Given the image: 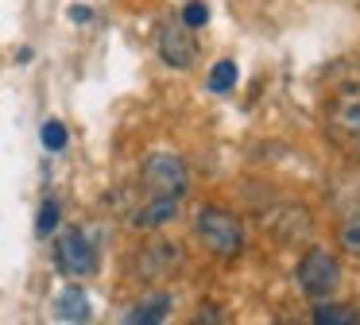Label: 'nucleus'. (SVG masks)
<instances>
[{
	"mask_svg": "<svg viewBox=\"0 0 360 325\" xmlns=\"http://www.w3.org/2000/svg\"><path fill=\"white\" fill-rule=\"evenodd\" d=\"M314 321H318V325H360V314L352 306H341V302H326V298H321V306L314 310Z\"/></svg>",
	"mask_w": 360,
	"mask_h": 325,
	"instance_id": "nucleus-10",
	"label": "nucleus"
},
{
	"mask_svg": "<svg viewBox=\"0 0 360 325\" xmlns=\"http://www.w3.org/2000/svg\"><path fill=\"white\" fill-rule=\"evenodd\" d=\"M70 20L86 23V20H89V8H70Z\"/></svg>",
	"mask_w": 360,
	"mask_h": 325,
	"instance_id": "nucleus-16",
	"label": "nucleus"
},
{
	"mask_svg": "<svg viewBox=\"0 0 360 325\" xmlns=\"http://www.w3.org/2000/svg\"><path fill=\"white\" fill-rule=\"evenodd\" d=\"M341 248L349 255H360V213H352L349 221L341 224Z\"/></svg>",
	"mask_w": 360,
	"mask_h": 325,
	"instance_id": "nucleus-12",
	"label": "nucleus"
},
{
	"mask_svg": "<svg viewBox=\"0 0 360 325\" xmlns=\"http://www.w3.org/2000/svg\"><path fill=\"white\" fill-rule=\"evenodd\" d=\"M43 144H47V151H63L66 147V128L58 120H47L43 124Z\"/></svg>",
	"mask_w": 360,
	"mask_h": 325,
	"instance_id": "nucleus-13",
	"label": "nucleus"
},
{
	"mask_svg": "<svg viewBox=\"0 0 360 325\" xmlns=\"http://www.w3.org/2000/svg\"><path fill=\"white\" fill-rule=\"evenodd\" d=\"M159 54H163L167 66L174 70H190L198 58V39H194V27L186 23H167L159 31Z\"/></svg>",
	"mask_w": 360,
	"mask_h": 325,
	"instance_id": "nucleus-5",
	"label": "nucleus"
},
{
	"mask_svg": "<svg viewBox=\"0 0 360 325\" xmlns=\"http://www.w3.org/2000/svg\"><path fill=\"white\" fill-rule=\"evenodd\" d=\"M55 224H58V201H43L39 217H35V229H39V236H47Z\"/></svg>",
	"mask_w": 360,
	"mask_h": 325,
	"instance_id": "nucleus-15",
	"label": "nucleus"
},
{
	"mask_svg": "<svg viewBox=\"0 0 360 325\" xmlns=\"http://www.w3.org/2000/svg\"><path fill=\"white\" fill-rule=\"evenodd\" d=\"M233 85H236V62L221 58L217 66L210 70V93H229Z\"/></svg>",
	"mask_w": 360,
	"mask_h": 325,
	"instance_id": "nucleus-11",
	"label": "nucleus"
},
{
	"mask_svg": "<svg viewBox=\"0 0 360 325\" xmlns=\"http://www.w3.org/2000/svg\"><path fill=\"white\" fill-rule=\"evenodd\" d=\"M55 267L70 279H82L97 267V252L89 244V236L82 229H66L63 236L55 240Z\"/></svg>",
	"mask_w": 360,
	"mask_h": 325,
	"instance_id": "nucleus-4",
	"label": "nucleus"
},
{
	"mask_svg": "<svg viewBox=\"0 0 360 325\" xmlns=\"http://www.w3.org/2000/svg\"><path fill=\"white\" fill-rule=\"evenodd\" d=\"M205 20H210V8H205L202 0H190V4L182 8V23H186V27H205Z\"/></svg>",
	"mask_w": 360,
	"mask_h": 325,
	"instance_id": "nucleus-14",
	"label": "nucleus"
},
{
	"mask_svg": "<svg viewBox=\"0 0 360 325\" xmlns=\"http://www.w3.org/2000/svg\"><path fill=\"white\" fill-rule=\"evenodd\" d=\"M298 286H302V294L314 302L333 298V294L341 291V263L329 252H321V248H310V252L298 260Z\"/></svg>",
	"mask_w": 360,
	"mask_h": 325,
	"instance_id": "nucleus-1",
	"label": "nucleus"
},
{
	"mask_svg": "<svg viewBox=\"0 0 360 325\" xmlns=\"http://www.w3.org/2000/svg\"><path fill=\"white\" fill-rule=\"evenodd\" d=\"M143 186H148L151 198H174V201H182V193H186V186H190L186 162H182L179 155H171V151L151 155V159L143 162Z\"/></svg>",
	"mask_w": 360,
	"mask_h": 325,
	"instance_id": "nucleus-3",
	"label": "nucleus"
},
{
	"mask_svg": "<svg viewBox=\"0 0 360 325\" xmlns=\"http://www.w3.org/2000/svg\"><path fill=\"white\" fill-rule=\"evenodd\" d=\"M174 213H179V201L174 198H151L148 205L132 217V224L136 229H159V224H167Z\"/></svg>",
	"mask_w": 360,
	"mask_h": 325,
	"instance_id": "nucleus-8",
	"label": "nucleus"
},
{
	"mask_svg": "<svg viewBox=\"0 0 360 325\" xmlns=\"http://www.w3.org/2000/svg\"><path fill=\"white\" fill-rule=\"evenodd\" d=\"M329 132H333V139H341V144H356L360 139V93L356 89H341L333 97V105H329Z\"/></svg>",
	"mask_w": 360,
	"mask_h": 325,
	"instance_id": "nucleus-6",
	"label": "nucleus"
},
{
	"mask_svg": "<svg viewBox=\"0 0 360 325\" xmlns=\"http://www.w3.org/2000/svg\"><path fill=\"white\" fill-rule=\"evenodd\" d=\"M167 310H171V294H151V298H143L136 310H128L124 321L128 325H155L167 317Z\"/></svg>",
	"mask_w": 360,
	"mask_h": 325,
	"instance_id": "nucleus-9",
	"label": "nucleus"
},
{
	"mask_svg": "<svg viewBox=\"0 0 360 325\" xmlns=\"http://www.w3.org/2000/svg\"><path fill=\"white\" fill-rule=\"evenodd\" d=\"M198 236H202L205 248H210L213 255H221V260H229V255H236L244 248L240 221H236L229 209H217V205H205L202 213H198Z\"/></svg>",
	"mask_w": 360,
	"mask_h": 325,
	"instance_id": "nucleus-2",
	"label": "nucleus"
},
{
	"mask_svg": "<svg viewBox=\"0 0 360 325\" xmlns=\"http://www.w3.org/2000/svg\"><path fill=\"white\" fill-rule=\"evenodd\" d=\"M55 317L58 321H89V298L82 294V286H66L55 298Z\"/></svg>",
	"mask_w": 360,
	"mask_h": 325,
	"instance_id": "nucleus-7",
	"label": "nucleus"
}]
</instances>
